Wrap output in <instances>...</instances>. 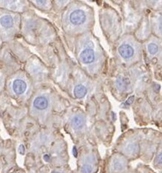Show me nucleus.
Segmentation results:
<instances>
[{"label":"nucleus","instance_id":"19","mask_svg":"<svg viewBox=\"0 0 162 173\" xmlns=\"http://www.w3.org/2000/svg\"><path fill=\"white\" fill-rule=\"evenodd\" d=\"M73 154H74L75 156H77V154H78V152H77V150H76V148H73Z\"/></svg>","mask_w":162,"mask_h":173},{"label":"nucleus","instance_id":"20","mask_svg":"<svg viewBox=\"0 0 162 173\" xmlns=\"http://www.w3.org/2000/svg\"><path fill=\"white\" fill-rule=\"evenodd\" d=\"M52 173H59V172H53Z\"/></svg>","mask_w":162,"mask_h":173},{"label":"nucleus","instance_id":"13","mask_svg":"<svg viewBox=\"0 0 162 173\" xmlns=\"http://www.w3.org/2000/svg\"><path fill=\"white\" fill-rule=\"evenodd\" d=\"M93 171V167L91 164H85L83 166L81 172L82 173H91Z\"/></svg>","mask_w":162,"mask_h":173},{"label":"nucleus","instance_id":"10","mask_svg":"<svg viewBox=\"0 0 162 173\" xmlns=\"http://www.w3.org/2000/svg\"><path fill=\"white\" fill-rule=\"evenodd\" d=\"M138 150H139V146H138L137 142L130 143L126 148V151L129 153L130 155L137 154Z\"/></svg>","mask_w":162,"mask_h":173},{"label":"nucleus","instance_id":"16","mask_svg":"<svg viewBox=\"0 0 162 173\" xmlns=\"http://www.w3.org/2000/svg\"><path fill=\"white\" fill-rule=\"evenodd\" d=\"M157 162L159 164H162V153L159 154V156L157 157Z\"/></svg>","mask_w":162,"mask_h":173},{"label":"nucleus","instance_id":"4","mask_svg":"<svg viewBox=\"0 0 162 173\" xmlns=\"http://www.w3.org/2000/svg\"><path fill=\"white\" fill-rule=\"evenodd\" d=\"M26 89V84L23 80L17 79L13 83V90L18 95L22 94Z\"/></svg>","mask_w":162,"mask_h":173},{"label":"nucleus","instance_id":"3","mask_svg":"<svg viewBox=\"0 0 162 173\" xmlns=\"http://www.w3.org/2000/svg\"><path fill=\"white\" fill-rule=\"evenodd\" d=\"M118 52H119L120 55L124 58V59H129V58L132 57L133 56L134 49L129 45L124 44L119 47Z\"/></svg>","mask_w":162,"mask_h":173},{"label":"nucleus","instance_id":"7","mask_svg":"<svg viewBox=\"0 0 162 173\" xmlns=\"http://www.w3.org/2000/svg\"><path fill=\"white\" fill-rule=\"evenodd\" d=\"M125 162L124 160L119 159H116L112 162V167L113 169V170L116 171V172H120V171L124 170V169L125 168Z\"/></svg>","mask_w":162,"mask_h":173},{"label":"nucleus","instance_id":"8","mask_svg":"<svg viewBox=\"0 0 162 173\" xmlns=\"http://www.w3.org/2000/svg\"><path fill=\"white\" fill-rule=\"evenodd\" d=\"M87 93V89L84 85H78L75 88L74 90V94L75 96L78 98H83V97L86 96Z\"/></svg>","mask_w":162,"mask_h":173},{"label":"nucleus","instance_id":"15","mask_svg":"<svg viewBox=\"0 0 162 173\" xmlns=\"http://www.w3.org/2000/svg\"><path fill=\"white\" fill-rule=\"evenodd\" d=\"M19 153L21 154H24L25 153V147L23 146V145H21L19 147Z\"/></svg>","mask_w":162,"mask_h":173},{"label":"nucleus","instance_id":"12","mask_svg":"<svg viewBox=\"0 0 162 173\" xmlns=\"http://www.w3.org/2000/svg\"><path fill=\"white\" fill-rule=\"evenodd\" d=\"M148 51H149V53H151V54L153 55L158 52L159 47H158L156 45L153 44V43H151V44L148 45Z\"/></svg>","mask_w":162,"mask_h":173},{"label":"nucleus","instance_id":"5","mask_svg":"<svg viewBox=\"0 0 162 173\" xmlns=\"http://www.w3.org/2000/svg\"><path fill=\"white\" fill-rule=\"evenodd\" d=\"M48 105V99L44 97H38L34 102V106L38 110H45Z\"/></svg>","mask_w":162,"mask_h":173},{"label":"nucleus","instance_id":"6","mask_svg":"<svg viewBox=\"0 0 162 173\" xmlns=\"http://www.w3.org/2000/svg\"><path fill=\"white\" fill-rule=\"evenodd\" d=\"M0 24L5 29H10L13 25V19L10 15H5L0 19Z\"/></svg>","mask_w":162,"mask_h":173},{"label":"nucleus","instance_id":"14","mask_svg":"<svg viewBox=\"0 0 162 173\" xmlns=\"http://www.w3.org/2000/svg\"><path fill=\"white\" fill-rule=\"evenodd\" d=\"M134 96H132V97H130L129 99H127V101H126V105H132V103H133V101H134Z\"/></svg>","mask_w":162,"mask_h":173},{"label":"nucleus","instance_id":"9","mask_svg":"<svg viewBox=\"0 0 162 173\" xmlns=\"http://www.w3.org/2000/svg\"><path fill=\"white\" fill-rule=\"evenodd\" d=\"M84 118L80 115H75L72 118V125L75 129H80L84 125Z\"/></svg>","mask_w":162,"mask_h":173},{"label":"nucleus","instance_id":"2","mask_svg":"<svg viewBox=\"0 0 162 173\" xmlns=\"http://www.w3.org/2000/svg\"><path fill=\"white\" fill-rule=\"evenodd\" d=\"M95 55L92 49L86 48L80 53V60L85 64H90L94 60Z\"/></svg>","mask_w":162,"mask_h":173},{"label":"nucleus","instance_id":"17","mask_svg":"<svg viewBox=\"0 0 162 173\" xmlns=\"http://www.w3.org/2000/svg\"><path fill=\"white\" fill-rule=\"evenodd\" d=\"M44 159L45 161H48L50 159V156H48V155H45L44 156Z\"/></svg>","mask_w":162,"mask_h":173},{"label":"nucleus","instance_id":"11","mask_svg":"<svg viewBox=\"0 0 162 173\" xmlns=\"http://www.w3.org/2000/svg\"><path fill=\"white\" fill-rule=\"evenodd\" d=\"M116 83H117L118 88L119 89L120 91L125 90V89L127 88V86H128L127 80H126V78H124V77H118L117 81H116Z\"/></svg>","mask_w":162,"mask_h":173},{"label":"nucleus","instance_id":"1","mask_svg":"<svg viewBox=\"0 0 162 173\" xmlns=\"http://www.w3.org/2000/svg\"><path fill=\"white\" fill-rule=\"evenodd\" d=\"M70 22L74 25H80L86 21V14L81 10L73 11L70 15Z\"/></svg>","mask_w":162,"mask_h":173},{"label":"nucleus","instance_id":"18","mask_svg":"<svg viewBox=\"0 0 162 173\" xmlns=\"http://www.w3.org/2000/svg\"><path fill=\"white\" fill-rule=\"evenodd\" d=\"M159 30L162 32V19L160 21V23H159Z\"/></svg>","mask_w":162,"mask_h":173}]
</instances>
